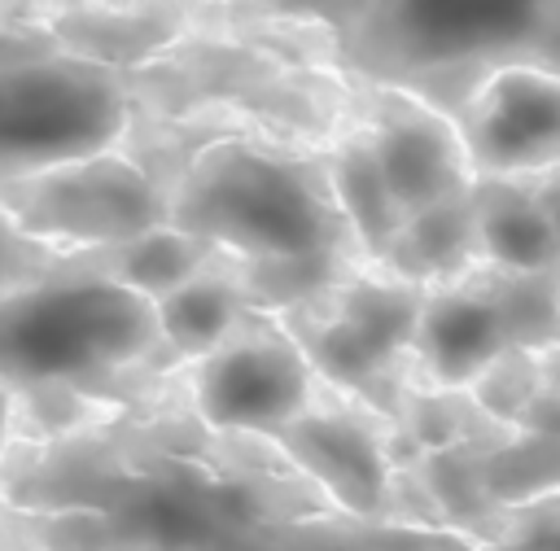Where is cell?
<instances>
[{"instance_id": "18", "label": "cell", "mask_w": 560, "mask_h": 551, "mask_svg": "<svg viewBox=\"0 0 560 551\" xmlns=\"http://www.w3.org/2000/svg\"><path fill=\"white\" fill-rule=\"evenodd\" d=\"M306 551H477L468 538L438 529V525H411V520H372L350 516L337 507H324L302 520Z\"/></svg>"}, {"instance_id": "21", "label": "cell", "mask_w": 560, "mask_h": 551, "mask_svg": "<svg viewBox=\"0 0 560 551\" xmlns=\"http://www.w3.org/2000/svg\"><path fill=\"white\" fill-rule=\"evenodd\" d=\"M66 254L74 249H57V245H44L35 236H26L0 206V289L13 284V280H26V276H39L48 271L52 262H61Z\"/></svg>"}, {"instance_id": "22", "label": "cell", "mask_w": 560, "mask_h": 551, "mask_svg": "<svg viewBox=\"0 0 560 551\" xmlns=\"http://www.w3.org/2000/svg\"><path fill=\"white\" fill-rule=\"evenodd\" d=\"M245 4H258L262 13H276V17H289V22L315 26V31H324L332 39L368 0H245Z\"/></svg>"}, {"instance_id": "11", "label": "cell", "mask_w": 560, "mask_h": 551, "mask_svg": "<svg viewBox=\"0 0 560 551\" xmlns=\"http://www.w3.org/2000/svg\"><path fill=\"white\" fill-rule=\"evenodd\" d=\"M346 79H350L346 122L368 144L398 219L468 188L472 166L451 114L433 109L416 92L368 83L354 74Z\"/></svg>"}, {"instance_id": "5", "label": "cell", "mask_w": 560, "mask_h": 551, "mask_svg": "<svg viewBox=\"0 0 560 551\" xmlns=\"http://www.w3.org/2000/svg\"><path fill=\"white\" fill-rule=\"evenodd\" d=\"M236 118H144L127 144L0 179L4 214L57 249H105L166 223V188L184 157ZM267 131V127H262Z\"/></svg>"}, {"instance_id": "14", "label": "cell", "mask_w": 560, "mask_h": 551, "mask_svg": "<svg viewBox=\"0 0 560 551\" xmlns=\"http://www.w3.org/2000/svg\"><path fill=\"white\" fill-rule=\"evenodd\" d=\"M468 201L481 262L516 271L556 267V171L472 175Z\"/></svg>"}, {"instance_id": "3", "label": "cell", "mask_w": 560, "mask_h": 551, "mask_svg": "<svg viewBox=\"0 0 560 551\" xmlns=\"http://www.w3.org/2000/svg\"><path fill=\"white\" fill-rule=\"evenodd\" d=\"M166 223L241 262L363 258L319 144L262 127L206 136L166 188Z\"/></svg>"}, {"instance_id": "24", "label": "cell", "mask_w": 560, "mask_h": 551, "mask_svg": "<svg viewBox=\"0 0 560 551\" xmlns=\"http://www.w3.org/2000/svg\"><path fill=\"white\" fill-rule=\"evenodd\" d=\"M13 433H18V411H13V398L0 389V450L13 442Z\"/></svg>"}, {"instance_id": "7", "label": "cell", "mask_w": 560, "mask_h": 551, "mask_svg": "<svg viewBox=\"0 0 560 551\" xmlns=\"http://www.w3.org/2000/svg\"><path fill=\"white\" fill-rule=\"evenodd\" d=\"M424 284L359 258L315 297L280 310L276 319L302 345L311 372L385 420L411 385V337Z\"/></svg>"}, {"instance_id": "16", "label": "cell", "mask_w": 560, "mask_h": 551, "mask_svg": "<svg viewBox=\"0 0 560 551\" xmlns=\"http://www.w3.org/2000/svg\"><path fill=\"white\" fill-rule=\"evenodd\" d=\"M472 184V179H468ZM381 267L416 280V284H438V280H451L455 271L481 262L477 254V227H472V201H468V188L464 192H451L416 214H407L394 236L385 241Z\"/></svg>"}, {"instance_id": "1", "label": "cell", "mask_w": 560, "mask_h": 551, "mask_svg": "<svg viewBox=\"0 0 560 551\" xmlns=\"http://www.w3.org/2000/svg\"><path fill=\"white\" fill-rule=\"evenodd\" d=\"M328 499L267 442L162 394L0 450L4 551H306Z\"/></svg>"}, {"instance_id": "9", "label": "cell", "mask_w": 560, "mask_h": 551, "mask_svg": "<svg viewBox=\"0 0 560 551\" xmlns=\"http://www.w3.org/2000/svg\"><path fill=\"white\" fill-rule=\"evenodd\" d=\"M175 389L210 429L271 437L306 407L315 372L289 328L271 310L249 306L201 354L175 367Z\"/></svg>"}, {"instance_id": "8", "label": "cell", "mask_w": 560, "mask_h": 551, "mask_svg": "<svg viewBox=\"0 0 560 551\" xmlns=\"http://www.w3.org/2000/svg\"><path fill=\"white\" fill-rule=\"evenodd\" d=\"M556 345V267L516 271L472 262L451 280L424 284L411 337V385L468 389L508 350Z\"/></svg>"}, {"instance_id": "19", "label": "cell", "mask_w": 560, "mask_h": 551, "mask_svg": "<svg viewBox=\"0 0 560 551\" xmlns=\"http://www.w3.org/2000/svg\"><path fill=\"white\" fill-rule=\"evenodd\" d=\"M214 245L162 223L136 241H122V245H105V267L109 276H118L122 284H131L136 293H144L149 302L158 293H166L175 280H184Z\"/></svg>"}, {"instance_id": "13", "label": "cell", "mask_w": 560, "mask_h": 551, "mask_svg": "<svg viewBox=\"0 0 560 551\" xmlns=\"http://www.w3.org/2000/svg\"><path fill=\"white\" fill-rule=\"evenodd\" d=\"M31 17L52 48L105 61L114 70H136L188 31L223 17L236 0H9Z\"/></svg>"}, {"instance_id": "12", "label": "cell", "mask_w": 560, "mask_h": 551, "mask_svg": "<svg viewBox=\"0 0 560 551\" xmlns=\"http://www.w3.org/2000/svg\"><path fill=\"white\" fill-rule=\"evenodd\" d=\"M472 175H538L560 162V83L547 66H499L451 114Z\"/></svg>"}, {"instance_id": "4", "label": "cell", "mask_w": 560, "mask_h": 551, "mask_svg": "<svg viewBox=\"0 0 560 551\" xmlns=\"http://www.w3.org/2000/svg\"><path fill=\"white\" fill-rule=\"evenodd\" d=\"M556 31L560 0H368L328 44L341 74L455 114L499 66L556 70Z\"/></svg>"}, {"instance_id": "15", "label": "cell", "mask_w": 560, "mask_h": 551, "mask_svg": "<svg viewBox=\"0 0 560 551\" xmlns=\"http://www.w3.org/2000/svg\"><path fill=\"white\" fill-rule=\"evenodd\" d=\"M241 310H249L241 258L219 245L184 280H175L166 293L153 297V315L175 363H188L192 354H201Z\"/></svg>"}, {"instance_id": "6", "label": "cell", "mask_w": 560, "mask_h": 551, "mask_svg": "<svg viewBox=\"0 0 560 551\" xmlns=\"http://www.w3.org/2000/svg\"><path fill=\"white\" fill-rule=\"evenodd\" d=\"M158 118L140 70H114L61 48L0 61V179L127 144Z\"/></svg>"}, {"instance_id": "23", "label": "cell", "mask_w": 560, "mask_h": 551, "mask_svg": "<svg viewBox=\"0 0 560 551\" xmlns=\"http://www.w3.org/2000/svg\"><path fill=\"white\" fill-rule=\"evenodd\" d=\"M44 48H52V39L31 17H22L9 0H0V61L31 57V52H44Z\"/></svg>"}, {"instance_id": "25", "label": "cell", "mask_w": 560, "mask_h": 551, "mask_svg": "<svg viewBox=\"0 0 560 551\" xmlns=\"http://www.w3.org/2000/svg\"><path fill=\"white\" fill-rule=\"evenodd\" d=\"M0 551H4V547H0Z\"/></svg>"}, {"instance_id": "10", "label": "cell", "mask_w": 560, "mask_h": 551, "mask_svg": "<svg viewBox=\"0 0 560 551\" xmlns=\"http://www.w3.org/2000/svg\"><path fill=\"white\" fill-rule=\"evenodd\" d=\"M267 442L328 499V507L372 520L389 516V420L368 402L315 376L306 407Z\"/></svg>"}, {"instance_id": "17", "label": "cell", "mask_w": 560, "mask_h": 551, "mask_svg": "<svg viewBox=\"0 0 560 551\" xmlns=\"http://www.w3.org/2000/svg\"><path fill=\"white\" fill-rule=\"evenodd\" d=\"M468 394L508 429H556V345L499 354L472 376Z\"/></svg>"}, {"instance_id": "2", "label": "cell", "mask_w": 560, "mask_h": 551, "mask_svg": "<svg viewBox=\"0 0 560 551\" xmlns=\"http://www.w3.org/2000/svg\"><path fill=\"white\" fill-rule=\"evenodd\" d=\"M153 302L109 276L105 249H74L0 289V389L18 433H57L162 394L175 376Z\"/></svg>"}, {"instance_id": "20", "label": "cell", "mask_w": 560, "mask_h": 551, "mask_svg": "<svg viewBox=\"0 0 560 551\" xmlns=\"http://www.w3.org/2000/svg\"><path fill=\"white\" fill-rule=\"evenodd\" d=\"M560 547V503L556 490L516 503L503 525L477 551H556Z\"/></svg>"}]
</instances>
